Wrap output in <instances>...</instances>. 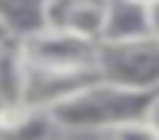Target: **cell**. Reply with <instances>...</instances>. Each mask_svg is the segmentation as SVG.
Wrapping results in <instances>:
<instances>
[{
    "label": "cell",
    "instance_id": "6da1fadb",
    "mask_svg": "<svg viewBox=\"0 0 159 140\" xmlns=\"http://www.w3.org/2000/svg\"><path fill=\"white\" fill-rule=\"evenodd\" d=\"M159 100V88H125L107 79H92L80 85L77 91L64 95L52 107H46L52 113L55 125L70 134H107L119 125L141 122L150 116V110Z\"/></svg>",
    "mask_w": 159,
    "mask_h": 140
},
{
    "label": "cell",
    "instance_id": "7a4b0ae2",
    "mask_svg": "<svg viewBox=\"0 0 159 140\" xmlns=\"http://www.w3.org/2000/svg\"><path fill=\"white\" fill-rule=\"evenodd\" d=\"M25 61L34 73H98V52L101 43L83 40L64 28H43L37 34L19 40Z\"/></svg>",
    "mask_w": 159,
    "mask_h": 140
},
{
    "label": "cell",
    "instance_id": "3957f363",
    "mask_svg": "<svg viewBox=\"0 0 159 140\" xmlns=\"http://www.w3.org/2000/svg\"><path fill=\"white\" fill-rule=\"evenodd\" d=\"M98 76L125 88H159V40L101 43Z\"/></svg>",
    "mask_w": 159,
    "mask_h": 140
},
{
    "label": "cell",
    "instance_id": "277c9868",
    "mask_svg": "<svg viewBox=\"0 0 159 140\" xmlns=\"http://www.w3.org/2000/svg\"><path fill=\"white\" fill-rule=\"evenodd\" d=\"M49 28H64L83 40L101 43L107 28V0H52Z\"/></svg>",
    "mask_w": 159,
    "mask_h": 140
},
{
    "label": "cell",
    "instance_id": "5b68a950",
    "mask_svg": "<svg viewBox=\"0 0 159 140\" xmlns=\"http://www.w3.org/2000/svg\"><path fill=\"white\" fill-rule=\"evenodd\" d=\"M61 128L46 107H0V140H58Z\"/></svg>",
    "mask_w": 159,
    "mask_h": 140
},
{
    "label": "cell",
    "instance_id": "8992f818",
    "mask_svg": "<svg viewBox=\"0 0 159 140\" xmlns=\"http://www.w3.org/2000/svg\"><path fill=\"white\" fill-rule=\"evenodd\" d=\"M153 40L147 3L141 0H107V28L101 43H138Z\"/></svg>",
    "mask_w": 159,
    "mask_h": 140
},
{
    "label": "cell",
    "instance_id": "52a82bcc",
    "mask_svg": "<svg viewBox=\"0 0 159 140\" xmlns=\"http://www.w3.org/2000/svg\"><path fill=\"white\" fill-rule=\"evenodd\" d=\"M31 91V67L25 61L19 40L0 43V107L28 104Z\"/></svg>",
    "mask_w": 159,
    "mask_h": 140
},
{
    "label": "cell",
    "instance_id": "ba28073f",
    "mask_svg": "<svg viewBox=\"0 0 159 140\" xmlns=\"http://www.w3.org/2000/svg\"><path fill=\"white\" fill-rule=\"evenodd\" d=\"M49 3L52 0H0V24L12 40H25L49 28Z\"/></svg>",
    "mask_w": 159,
    "mask_h": 140
},
{
    "label": "cell",
    "instance_id": "9c48e42d",
    "mask_svg": "<svg viewBox=\"0 0 159 140\" xmlns=\"http://www.w3.org/2000/svg\"><path fill=\"white\" fill-rule=\"evenodd\" d=\"M104 140H159V137L150 128V122L141 119V122H129V125H119L113 131H107Z\"/></svg>",
    "mask_w": 159,
    "mask_h": 140
},
{
    "label": "cell",
    "instance_id": "30bf717a",
    "mask_svg": "<svg viewBox=\"0 0 159 140\" xmlns=\"http://www.w3.org/2000/svg\"><path fill=\"white\" fill-rule=\"evenodd\" d=\"M147 21H150V34H153V40H159V0L147 3Z\"/></svg>",
    "mask_w": 159,
    "mask_h": 140
},
{
    "label": "cell",
    "instance_id": "8fae6325",
    "mask_svg": "<svg viewBox=\"0 0 159 140\" xmlns=\"http://www.w3.org/2000/svg\"><path fill=\"white\" fill-rule=\"evenodd\" d=\"M147 122H150V128L156 131V137H159V100H156V107L150 110V116H147Z\"/></svg>",
    "mask_w": 159,
    "mask_h": 140
},
{
    "label": "cell",
    "instance_id": "7c38bea8",
    "mask_svg": "<svg viewBox=\"0 0 159 140\" xmlns=\"http://www.w3.org/2000/svg\"><path fill=\"white\" fill-rule=\"evenodd\" d=\"M3 40H12V37H9V34H6V28L0 24V43H3Z\"/></svg>",
    "mask_w": 159,
    "mask_h": 140
},
{
    "label": "cell",
    "instance_id": "4fadbf2b",
    "mask_svg": "<svg viewBox=\"0 0 159 140\" xmlns=\"http://www.w3.org/2000/svg\"><path fill=\"white\" fill-rule=\"evenodd\" d=\"M141 3H153V0H141Z\"/></svg>",
    "mask_w": 159,
    "mask_h": 140
}]
</instances>
